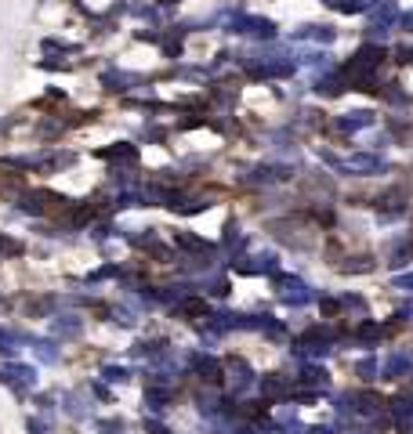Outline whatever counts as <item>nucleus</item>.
Returning a JSON list of instances; mask_svg holds the SVG:
<instances>
[{
  "instance_id": "nucleus-1",
  "label": "nucleus",
  "mask_w": 413,
  "mask_h": 434,
  "mask_svg": "<svg viewBox=\"0 0 413 434\" xmlns=\"http://www.w3.org/2000/svg\"><path fill=\"white\" fill-rule=\"evenodd\" d=\"M232 33H250V37H272L276 33V22L261 19V15H236L229 22Z\"/></svg>"
},
{
  "instance_id": "nucleus-2",
  "label": "nucleus",
  "mask_w": 413,
  "mask_h": 434,
  "mask_svg": "<svg viewBox=\"0 0 413 434\" xmlns=\"http://www.w3.org/2000/svg\"><path fill=\"white\" fill-rule=\"evenodd\" d=\"M301 37H305V40H333V29L330 26H305V33H301Z\"/></svg>"
},
{
  "instance_id": "nucleus-3",
  "label": "nucleus",
  "mask_w": 413,
  "mask_h": 434,
  "mask_svg": "<svg viewBox=\"0 0 413 434\" xmlns=\"http://www.w3.org/2000/svg\"><path fill=\"white\" fill-rule=\"evenodd\" d=\"M399 62H413V47H399Z\"/></svg>"
},
{
  "instance_id": "nucleus-4",
  "label": "nucleus",
  "mask_w": 413,
  "mask_h": 434,
  "mask_svg": "<svg viewBox=\"0 0 413 434\" xmlns=\"http://www.w3.org/2000/svg\"><path fill=\"white\" fill-rule=\"evenodd\" d=\"M403 26H406V29H410V33H413V11H410V15H406V19H403Z\"/></svg>"
},
{
  "instance_id": "nucleus-5",
  "label": "nucleus",
  "mask_w": 413,
  "mask_h": 434,
  "mask_svg": "<svg viewBox=\"0 0 413 434\" xmlns=\"http://www.w3.org/2000/svg\"><path fill=\"white\" fill-rule=\"evenodd\" d=\"M399 286H406V289H413V275H406V279H403Z\"/></svg>"
}]
</instances>
